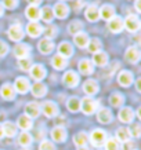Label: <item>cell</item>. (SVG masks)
Returning a JSON list of instances; mask_svg holds the SVG:
<instances>
[{
    "label": "cell",
    "mask_w": 141,
    "mask_h": 150,
    "mask_svg": "<svg viewBox=\"0 0 141 150\" xmlns=\"http://www.w3.org/2000/svg\"><path fill=\"white\" fill-rule=\"evenodd\" d=\"M37 47H39V51H40L42 54H50L51 51L54 50V43L50 39H42L39 41Z\"/></svg>",
    "instance_id": "obj_21"
},
{
    "label": "cell",
    "mask_w": 141,
    "mask_h": 150,
    "mask_svg": "<svg viewBox=\"0 0 141 150\" xmlns=\"http://www.w3.org/2000/svg\"><path fill=\"white\" fill-rule=\"evenodd\" d=\"M28 3H29V6H37L42 3V0H28Z\"/></svg>",
    "instance_id": "obj_49"
},
{
    "label": "cell",
    "mask_w": 141,
    "mask_h": 150,
    "mask_svg": "<svg viewBox=\"0 0 141 150\" xmlns=\"http://www.w3.org/2000/svg\"><path fill=\"white\" fill-rule=\"evenodd\" d=\"M44 32V39H54L55 36H57V33H58V29H57V26H54V25H50V26H47L43 30Z\"/></svg>",
    "instance_id": "obj_43"
},
{
    "label": "cell",
    "mask_w": 141,
    "mask_h": 150,
    "mask_svg": "<svg viewBox=\"0 0 141 150\" xmlns=\"http://www.w3.org/2000/svg\"><path fill=\"white\" fill-rule=\"evenodd\" d=\"M31 91H32V95L36 96V98H42V96H44L47 94V87L43 84V83L37 81L35 83L32 87H31Z\"/></svg>",
    "instance_id": "obj_27"
},
{
    "label": "cell",
    "mask_w": 141,
    "mask_h": 150,
    "mask_svg": "<svg viewBox=\"0 0 141 150\" xmlns=\"http://www.w3.org/2000/svg\"><path fill=\"white\" fill-rule=\"evenodd\" d=\"M61 1H65V0H61Z\"/></svg>",
    "instance_id": "obj_58"
},
{
    "label": "cell",
    "mask_w": 141,
    "mask_h": 150,
    "mask_svg": "<svg viewBox=\"0 0 141 150\" xmlns=\"http://www.w3.org/2000/svg\"><path fill=\"white\" fill-rule=\"evenodd\" d=\"M77 150H89V149H87L86 146H83V147H77Z\"/></svg>",
    "instance_id": "obj_56"
},
{
    "label": "cell",
    "mask_w": 141,
    "mask_h": 150,
    "mask_svg": "<svg viewBox=\"0 0 141 150\" xmlns=\"http://www.w3.org/2000/svg\"><path fill=\"white\" fill-rule=\"evenodd\" d=\"M29 54H31V47L25 44V43H19V44L14 47V55L18 59L26 58V57H29Z\"/></svg>",
    "instance_id": "obj_10"
},
{
    "label": "cell",
    "mask_w": 141,
    "mask_h": 150,
    "mask_svg": "<svg viewBox=\"0 0 141 150\" xmlns=\"http://www.w3.org/2000/svg\"><path fill=\"white\" fill-rule=\"evenodd\" d=\"M136 88H137V91L141 92V79H137V81H136Z\"/></svg>",
    "instance_id": "obj_51"
},
{
    "label": "cell",
    "mask_w": 141,
    "mask_h": 150,
    "mask_svg": "<svg viewBox=\"0 0 141 150\" xmlns=\"http://www.w3.org/2000/svg\"><path fill=\"white\" fill-rule=\"evenodd\" d=\"M79 72L82 73V74H91V73L94 72V65L91 62L90 59H82L80 62H79Z\"/></svg>",
    "instance_id": "obj_24"
},
{
    "label": "cell",
    "mask_w": 141,
    "mask_h": 150,
    "mask_svg": "<svg viewBox=\"0 0 141 150\" xmlns=\"http://www.w3.org/2000/svg\"><path fill=\"white\" fill-rule=\"evenodd\" d=\"M26 32L31 37H37L40 36V33L43 32V28L37 21H33V22H29L26 25Z\"/></svg>",
    "instance_id": "obj_18"
},
{
    "label": "cell",
    "mask_w": 141,
    "mask_h": 150,
    "mask_svg": "<svg viewBox=\"0 0 141 150\" xmlns=\"http://www.w3.org/2000/svg\"><path fill=\"white\" fill-rule=\"evenodd\" d=\"M140 57H141V52L137 47H129L126 50V52H125V58L130 64H137L140 61Z\"/></svg>",
    "instance_id": "obj_8"
},
{
    "label": "cell",
    "mask_w": 141,
    "mask_h": 150,
    "mask_svg": "<svg viewBox=\"0 0 141 150\" xmlns=\"http://www.w3.org/2000/svg\"><path fill=\"white\" fill-rule=\"evenodd\" d=\"M40 114V105L36 102H29L25 106V116H28L29 118H36Z\"/></svg>",
    "instance_id": "obj_13"
},
{
    "label": "cell",
    "mask_w": 141,
    "mask_h": 150,
    "mask_svg": "<svg viewBox=\"0 0 141 150\" xmlns=\"http://www.w3.org/2000/svg\"><path fill=\"white\" fill-rule=\"evenodd\" d=\"M97 120L101 124H109L112 121V113H111V110L108 108H101L97 112Z\"/></svg>",
    "instance_id": "obj_17"
},
{
    "label": "cell",
    "mask_w": 141,
    "mask_h": 150,
    "mask_svg": "<svg viewBox=\"0 0 141 150\" xmlns=\"http://www.w3.org/2000/svg\"><path fill=\"white\" fill-rule=\"evenodd\" d=\"M32 137H31V134L28 131H24L19 134V137H18V143L21 146H24V147H28V146L32 143Z\"/></svg>",
    "instance_id": "obj_39"
},
{
    "label": "cell",
    "mask_w": 141,
    "mask_h": 150,
    "mask_svg": "<svg viewBox=\"0 0 141 150\" xmlns=\"http://www.w3.org/2000/svg\"><path fill=\"white\" fill-rule=\"evenodd\" d=\"M80 109L84 114H93L98 109V102L96 99H93L91 96H86L80 100Z\"/></svg>",
    "instance_id": "obj_1"
},
{
    "label": "cell",
    "mask_w": 141,
    "mask_h": 150,
    "mask_svg": "<svg viewBox=\"0 0 141 150\" xmlns=\"http://www.w3.org/2000/svg\"><path fill=\"white\" fill-rule=\"evenodd\" d=\"M51 138H53V141L54 142H65L67 139V131H65L64 127H61V125H57L51 129Z\"/></svg>",
    "instance_id": "obj_12"
},
{
    "label": "cell",
    "mask_w": 141,
    "mask_h": 150,
    "mask_svg": "<svg viewBox=\"0 0 141 150\" xmlns=\"http://www.w3.org/2000/svg\"><path fill=\"white\" fill-rule=\"evenodd\" d=\"M22 150H29V149H26V147H25V149H22Z\"/></svg>",
    "instance_id": "obj_57"
},
{
    "label": "cell",
    "mask_w": 141,
    "mask_h": 150,
    "mask_svg": "<svg viewBox=\"0 0 141 150\" xmlns=\"http://www.w3.org/2000/svg\"><path fill=\"white\" fill-rule=\"evenodd\" d=\"M44 129H39V131H37V139H43V138H44Z\"/></svg>",
    "instance_id": "obj_50"
},
{
    "label": "cell",
    "mask_w": 141,
    "mask_h": 150,
    "mask_svg": "<svg viewBox=\"0 0 141 150\" xmlns=\"http://www.w3.org/2000/svg\"><path fill=\"white\" fill-rule=\"evenodd\" d=\"M67 106H68V110L72 112V113H76L80 110V99L77 96H71L67 102Z\"/></svg>",
    "instance_id": "obj_34"
},
{
    "label": "cell",
    "mask_w": 141,
    "mask_h": 150,
    "mask_svg": "<svg viewBox=\"0 0 141 150\" xmlns=\"http://www.w3.org/2000/svg\"><path fill=\"white\" fill-rule=\"evenodd\" d=\"M40 18L44 21V22H51L53 18H54V13H53V8L46 6L40 10Z\"/></svg>",
    "instance_id": "obj_36"
},
{
    "label": "cell",
    "mask_w": 141,
    "mask_h": 150,
    "mask_svg": "<svg viewBox=\"0 0 141 150\" xmlns=\"http://www.w3.org/2000/svg\"><path fill=\"white\" fill-rule=\"evenodd\" d=\"M39 150H55V146L51 141L43 139V141L40 142V145H39Z\"/></svg>",
    "instance_id": "obj_44"
},
{
    "label": "cell",
    "mask_w": 141,
    "mask_h": 150,
    "mask_svg": "<svg viewBox=\"0 0 141 150\" xmlns=\"http://www.w3.org/2000/svg\"><path fill=\"white\" fill-rule=\"evenodd\" d=\"M3 10H4V7H3V4H1V3H0V17H1V15H3Z\"/></svg>",
    "instance_id": "obj_54"
},
{
    "label": "cell",
    "mask_w": 141,
    "mask_h": 150,
    "mask_svg": "<svg viewBox=\"0 0 141 150\" xmlns=\"http://www.w3.org/2000/svg\"><path fill=\"white\" fill-rule=\"evenodd\" d=\"M87 141H89V137H87L86 132H79V134H76V135L73 137V143H75L77 147L86 146Z\"/></svg>",
    "instance_id": "obj_37"
},
{
    "label": "cell",
    "mask_w": 141,
    "mask_h": 150,
    "mask_svg": "<svg viewBox=\"0 0 141 150\" xmlns=\"http://www.w3.org/2000/svg\"><path fill=\"white\" fill-rule=\"evenodd\" d=\"M101 47H102V44L98 39H90L87 43V50L90 51L91 54H96V52L101 51Z\"/></svg>",
    "instance_id": "obj_38"
},
{
    "label": "cell",
    "mask_w": 141,
    "mask_h": 150,
    "mask_svg": "<svg viewBox=\"0 0 141 150\" xmlns=\"http://www.w3.org/2000/svg\"><path fill=\"white\" fill-rule=\"evenodd\" d=\"M136 10H137V13L141 11V1L140 0H136Z\"/></svg>",
    "instance_id": "obj_52"
},
{
    "label": "cell",
    "mask_w": 141,
    "mask_h": 150,
    "mask_svg": "<svg viewBox=\"0 0 141 150\" xmlns=\"http://www.w3.org/2000/svg\"><path fill=\"white\" fill-rule=\"evenodd\" d=\"M89 40H90V39L87 36V33H84V32H79L73 36V41H75V44H76L79 48H86Z\"/></svg>",
    "instance_id": "obj_30"
},
{
    "label": "cell",
    "mask_w": 141,
    "mask_h": 150,
    "mask_svg": "<svg viewBox=\"0 0 141 150\" xmlns=\"http://www.w3.org/2000/svg\"><path fill=\"white\" fill-rule=\"evenodd\" d=\"M118 117L122 123H132L133 118H134V112H133L132 108L126 106V108H122V109L119 110Z\"/></svg>",
    "instance_id": "obj_16"
},
{
    "label": "cell",
    "mask_w": 141,
    "mask_h": 150,
    "mask_svg": "<svg viewBox=\"0 0 141 150\" xmlns=\"http://www.w3.org/2000/svg\"><path fill=\"white\" fill-rule=\"evenodd\" d=\"M98 14H100V17L102 19L109 21L111 18L115 17V8L111 4H104L101 8H98Z\"/></svg>",
    "instance_id": "obj_19"
},
{
    "label": "cell",
    "mask_w": 141,
    "mask_h": 150,
    "mask_svg": "<svg viewBox=\"0 0 141 150\" xmlns=\"http://www.w3.org/2000/svg\"><path fill=\"white\" fill-rule=\"evenodd\" d=\"M0 94L6 100H13L15 98V90L11 84H3V87L0 88Z\"/></svg>",
    "instance_id": "obj_26"
},
{
    "label": "cell",
    "mask_w": 141,
    "mask_h": 150,
    "mask_svg": "<svg viewBox=\"0 0 141 150\" xmlns=\"http://www.w3.org/2000/svg\"><path fill=\"white\" fill-rule=\"evenodd\" d=\"M86 18L90 21V22H96L100 18V14H98V6L97 4H90L86 8Z\"/></svg>",
    "instance_id": "obj_25"
},
{
    "label": "cell",
    "mask_w": 141,
    "mask_h": 150,
    "mask_svg": "<svg viewBox=\"0 0 141 150\" xmlns=\"http://www.w3.org/2000/svg\"><path fill=\"white\" fill-rule=\"evenodd\" d=\"M83 29V22L82 21H72V22L68 25V32L71 33V35H76V33L82 32Z\"/></svg>",
    "instance_id": "obj_40"
},
{
    "label": "cell",
    "mask_w": 141,
    "mask_h": 150,
    "mask_svg": "<svg viewBox=\"0 0 141 150\" xmlns=\"http://www.w3.org/2000/svg\"><path fill=\"white\" fill-rule=\"evenodd\" d=\"M115 135H116V141L120 143H125V142H127L130 141V138H132V135H130V131H129V128L126 127H122V128H118L116 129V132H115Z\"/></svg>",
    "instance_id": "obj_29"
},
{
    "label": "cell",
    "mask_w": 141,
    "mask_h": 150,
    "mask_svg": "<svg viewBox=\"0 0 141 150\" xmlns=\"http://www.w3.org/2000/svg\"><path fill=\"white\" fill-rule=\"evenodd\" d=\"M18 66H19V69H21V70L26 72V70H29V69L32 68V59L29 58V57L18 59Z\"/></svg>",
    "instance_id": "obj_42"
},
{
    "label": "cell",
    "mask_w": 141,
    "mask_h": 150,
    "mask_svg": "<svg viewBox=\"0 0 141 150\" xmlns=\"http://www.w3.org/2000/svg\"><path fill=\"white\" fill-rule=\"evenodd\" d=\"M29 70H31V77L33 80H36V81H40V80H43L46 77V69L40 64L32 65V68L29 69Z\"/></svg>",
    "instance_id": "obj_7"
},
{
    "label": "cell",
    "mask_w": 141,
    "mask_h": 150,
    "mask_svg": "<svg viewBox=\"0 0 141 150\" xmlns=\"http://www.w3.org/2000/svg\"><path fill=\"white\" fill-rule=\"evenodd\" d=\"M134 142L132 141H127V142H125L123 143V150H134Z\"/></svg>",
    "instance_id": "obj_48"
},
{
    "label": "cell",
    "mask_w": 141,
    "mask_h": 150,
    "mask_svg": "<svg viewBox=\"0 0 141 150\" xmlns=\"http://www.w3.org/2000/svg\"><path fill=\"white\" fill-rule=\"evenodd\" d=\"M9 52V46L3 40H0V57H4Z\"/></svg>",
    "instance_id": "obj_47"
},
{
    "label": "cell",
    "mask_w": 141,
    "mask_h": 150,
    "mask_svg": "<svg viewBox=\"0 0 141 150\" xmlns=\"http://www.w3.org/2000/svg\"><path fill=\"white\" fill-rule=\"evenodd\" d=\"M123 28H126L129 32H137L140 29V19L137 15H127L126 19L123 21Z\"/></svg>",
    "instance_id": "obj_3"
},
{
    "label": "cell",
    "mask_w": 141,
    "mask_h": 150,
    "mask_svg": "<svg viewBox=\"0 0 141 150\" xmlns=\"http://www.w3.org/2000/svg\"><path fill=\"white\" fill-rule=\"evenodd\" d=\"M108 139L107 137V132L102 131V129H94V131L90 134V142L93 146H96V147H101V146H104L105 141Z\"/></svg>",
    "instance_id": "obj_2"
},
{
    "label": "cell",
    "mask_w": 141,
    "mask_h": 150,
    "mask_svg": "<svg viewBox=\"0 0 141 150\" xmlns=\"http://www.w3.org/2000/svg\"><path fill=\"white\" fill-rule=\"evenodd\" d=\"M105 150H119L120 149V143H119L115 138H108L104 143Z\"/></svg>",
    "instance_id": "obj_41"
},
{
    "label": "cell",
    "mask_w": 141,
    "mask_h": 150,
    "mask_svg": "<svg viewBox=\"0 0 141 150\" xmlns=\"http://www.w3.org/2000/svg\"><path fill=\"white\" fill-rule=\"evenodd\" d=\"M108 28L112 33H119L123 30V19L118 15H115L114 18H111L108 21Z\"/></svg>",
    "instance_id": "obj_11"
},
{
    "label": "cell",
    "mask_w": 141,
    "mask_h": 150,
    "mask_svg": "<svg viewBox=\"0 0 141 150\" xmlns=\"http://www.w3.org/2000/svg\"><path fill=\"white\" fill-rule=\"evenodd\" d=\"M18 6V0H3V7L9 10H14Z\"/></svg>",
    "instance_id": "obj_45"
},
{
    "label": "cell",
    "mask_w": 141,
    "mask_h": 150,
    "mask_svg": "<svg viewBox=\"0 0 141 150\" xmlns=\"http://www.w3.org/2000/svg\"><path fill=\"white\" fill-rule=\"evenodd\" d=\"M137 117H138V118H141V109H140V108L137 109Z\"/></svg>",
    "instance_id": "obj_55"
},
{
    "label": "cell",
    "mask_w": 141,
    "mask_h": 150,
    "mask_svg": "<svg viewBox=\"0 0 141 150\" xmlns=\"http://www.w3.org/2000/svg\"><path fill=\"white\" fill-rule=\"evenodd\" d=\"M7 35H9V37L13 41H19V40H22V37H24V30H22V28H21V25L14 23V25H11L9 28Z\"/></svg>",
    "instance_id": "obj_6"
},
{
    "label": "cell",
    "mask_w": 141,
    "mask_h": 150,
    "mask_svg": "<svg viewBox=\"0 0 141 150\" xmlns=\"http://www.w3.org/2000/svg\"><path fill=\"white\" fill-rule=\"evenodd\" d=\"M51 65H53V68L57 69V70H62V69L67 68L68 61H67V58H64V57H61V55L57 54L51 59Z\"/></svg>",
    "instance_id": "obj_32"
},
{
    "label": "cell",
    "mask_w": 141,
    "mask_h": 150,
    "mask_svg": "<svg viewBox=\"0 0 141 150\" xmlns=\"http://www.w3.org/2000/svg\"><path fill=\"white\" fill-rule=\"evenodd\" d=\"M98 84H97L96 80H87L84 84H83V91L86 92L89 96H93L96 95L97 92H98Z\"/></svg>",
    "instance_id": "obj_23"
},
{
    "label": "cell",
    "mask_w": 141,
    "mask_h": 150,
    "mask_svg": "<svg viewBox=\"0 0 141 150\" xmlns=\"http://www.w3.org/2000/svg\"><path fill=\"white\" fill-rule=\"evenodd\" d=\"M129 131H130V135H133L134 138H138V137H140V134H141L140 124H133V127L130 128Z\"/></svg>",
    "instance_id": "obj_46"
},
{
    "label": "cell",
    "mask_w": 141,
    "mask_h": 150,
    "mask_svg": "<svg viewBox=\"0 0 141 150\" xmlns=\"http://www.w3.org/2000/svg\"><path fill=\"white\" fill-rule=\"evenodd\" d=\"M109 102H111V105L115 106V108H120V106H123V103H125V96H123L120 92H114L112 95L109 96Z\"/></svg>",
    "instance_id": "obj_35"
},
{
    "label": "cell",
    "mask_w": 141,
    "mask_h": 150,
    "mask_svg": "<svg viewBox=\"0 0 141 150\" xmlns=\"http://www.w3.org/2000/svg\"><path fill=\"white\" fill-rule=\"evenodd\" d=\"M118 83L122 87H129L133 84V73L129 70H122L118 74Z\"/></svg>",
    "instance_id": "obj_15"
},
{
    "label": "cell",
    "mask_w": 141,
    "mask_h": 150,
    "mask_svg": "<svg viewBox=\"0 0 141 150\" xmlns=\"http://www.w3.org/2000/svg\"><path fill=\"white\" fill-rule=\"evenodd\" d=\"M14 90L15 92H19V94H26L29 90H31V83L26 77H17L15 81H14Z\"/></svg>",
    "instance_id": "obj_4"
},
{
    "label": "cell",
    "mask_w": 141,
    "mask_h": 150,
    "mask_svg": "<svg viewBox=\"0 0 141 150\" xmlns=\"http://www.w3.org/2000/svg\"><path fill=\"white\" fill-rule=\"evenodd\" d=\"M25 15H26V18L31 22L37 21V19L40 18V8L37 6H28L26 10H25Z\"/></svg>",
    "instance_id": "obj_22"
},
{
    "label": "cell",
    "mask_w": 141,
    "mask_h": 150,
    "mask_svg": "<svg viewBox=\"0 0 141 150\" xmlns=\"http://www.w3.org/2000/svg\"><path fill=\"white\" fill-rule=\"evenodd\" d=\"M72 54H73V47H72L71 43H68V41H62V43H59L58 55L64 57V58H69V57H72Z\"/></svg>",
    "instance_id": "obj_20"
},
{
    "label": "cell",
    "mask_w": 141,
    "mask_h": 150,
    "mask_svg": "<svg viewBox=\"0 0 141 150\" xmlns=\"http://www.w3.org/2000/svg\"><path fill=\"white\" fill-rule=\"evenodd\" d=\"M53 13H54V17L59 19H64L68 17V13H69V7L65 3H57L53 8Z\"/></svg>",
    "instance_id": "obj_14"
},
{
    "label": "cell",
    "mask_w": 141,
    "mask_h": 150,
    "mask_svg": "<svg viewBox=\"0 0 141 150\" xmlns=\"http://www.w3.org/2000/svg\"><path fill=\"white\" fill-rule=\"evenodd\" d=\"M62 81L65 83V86L68 87H76L79 84V74L75 73L73 70H68V72L64 74V77H62Z\"/></svg>",
    "instance_id": "obj_9"
},
{
    "label": "cell",
    "mask_w": 141,
    "mask_h": 150,
    "mask_svg": "<svg viewBox=\"0 0 141 150\" xmlns=\"http://www.w3.org/2000/svg\"><path fill=\"white\" fill-rule=\"evenodd\" d=\"M1 127H3V134H4L6 137L13 138V137L17 135V129H18V127H17L14 123H11V121H6Z\"/></svg>",
    "instance_id": "obj_33"
},
{
    "label": "cell",
    "mask_w": 141,
    "mask_h": 150,
    "mask_svg": "<svg viewBox=\"0 0 141 150\" xmlns=\"http://www.w3.org/2000/svg\"><path fill=\"white\" fill-rule=\"evenodd\" d=\"M17 127H19L22 131H28V129H31L33 127V123H32V118H29L28 116L22 114V116H19L18 120H17V124H15Z\"/></svg>",
    "instance_id": "obj_28"
},
{
    "label": "cell",
    "mask_w": 141,
    "mask_h": 150,
    "mask_svg": "<svg viewBox=\"0 0 141 150\" xmlns=\"http://www.w3.org/2000/svg\"><path fill=\"white\" fill-rule=\"evenodd\" d=\"M4 137V134H3V127H1V124H0V139Z\"/></svg>",
    "instance_id": "obj_53"
},
{
    "label": "cell",
    "mask_w": 141,
    "mask_h": 150,
    "mask_svg": "<svg viewBox=\"0 0 141 150\" xmlns=\"http://www.w3.org/2000/svg\"><path fill=\"white\" fill-rule=\"evenodd\" d=\"M40 112H43L46 117H55L58 114V106L51 100H46L40 106Z\"/></svg>",
    "instance_id": "obj_5"
},
{
    "label": "cell",
    "mask_w": 141,
    "mask_h": 150,
    "mask_svg": "<svg viewBox=\"0 0 141 150\" xmlns=\"http://www.w3.org/2000/svg\"><path fill=\"white\" fill-rule=\"evenodd\" d=\"M91 62H93V65H97V66H105L108 64V54L104 51H98L94 54Z\"/></svg>",
    "instance_id": "obj_31"
}]
</instances>
